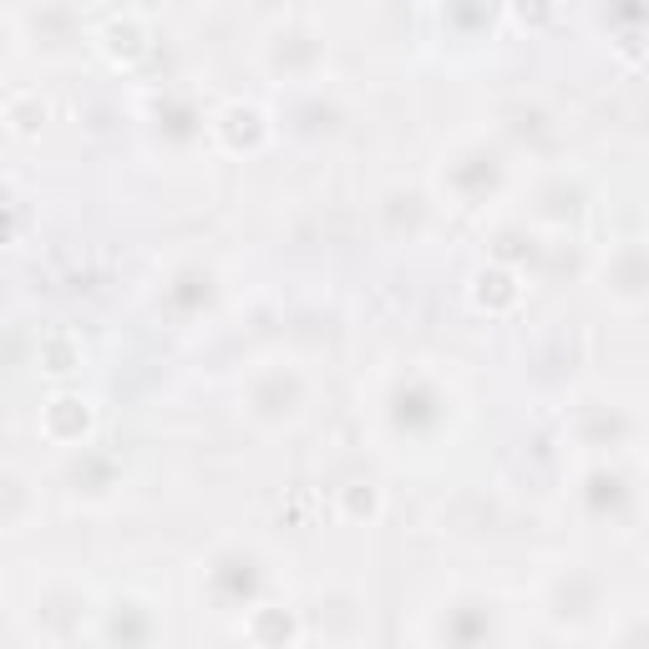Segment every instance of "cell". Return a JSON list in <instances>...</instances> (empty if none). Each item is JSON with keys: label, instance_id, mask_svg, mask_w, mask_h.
<instances>
[{"label": "cell", "instance_id": "cell-1", "mask_svg": "<svg viewBox=\"0 0 649 649\" xmlns=\"http://www.w3.org/2000/svg\"><path fill=\"white\" fill-rule=\"evenodd\" d=\"M41 431L57 446H76L91 431V406H87V401H76V396H57L41 412Z\"/></svg>", "mask_w": 649, "mask_h": 649}, {"label": "cell", "instance_id": "cell-2", "mask_svg": "<svg viewBox=\"0 0 649 649\" xmlns=\"http://www.w3.org/2000/svg\"><path fill=\"white\" fill-rule=\"evenodd\" d=\"M97 41H102V51L112 61H137L148 51V30H143L137 15H112V21L97 30Z\"/></svg>", "mask_w": 649, "mask_h": 649}, {"label": "cell", "instance_id": "cell-3", "mask_svg": "<svg viewBox=\"0 0 649 649\" xmlns=\"http://www.w3.org/2000/svg\"><path fill=\"white\" fill-rule=\"evenodd\" d=\"M473 295H477L482 310H507V305H517V280L507 274V269H482Z\"/></svg>", "mask_w": 649, "mask_h": 649}, {"label": "cell", "instance_id": "cell-4", "mask_svg": "<svg viewBox=\"0 0 649 649\" xmlns=\"http://www.w3.org/2000/svg\"><path fill=\"white\" fill-rule=\"evenodd\" d=\"M82 366V345H76L72 335H46L41 340V370H51V376H66V370Z\"/></svg>", "mask_w": 649, "mask_h": 649}]
</instances>
